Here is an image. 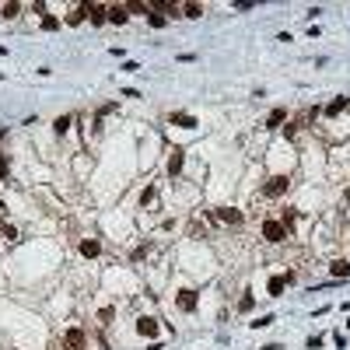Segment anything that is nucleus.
<instances>
[{"instance_id": "nucleus-1", "label": "nucleus", "mask_w": 350, "mask_h": 350, "mask_svg": "<svg viewBox=\"0 0 350 350\" xmlns=\"http://www.w3.org/2000/svg\"><path fill=\"white\" fill-rule=\"evenodd\" d=\"M263 238L277 245V242H284V238H287V228H284L280 221H263Z\"/></svg>"}, {"instance_id": "nucleus-2", "label": "nucleus", "mask_w": 350, "mask_h": 350, "mask_svg": "<svg viewBox=\"0 0 350 350\" xmlns=\"http://www.w3.org/2000/svg\"><path fill=\"white\" fill-rule=\"evenodd\" d=\"M287 186H291V179L287 175H273V179H270L266 186H263V193H266V196H284V193H287Z\"/></svg>"}, {"instance_id": "nucleus-3", "label": "nucleus", "mask_w": 350, "mask_h": 350, "mask_svg": "<svg viewBox=\"0 0 350 350\" xmlns=\"http://www.w3.org/2000/svg\"><path fill=\"white\" fill-rule=\"evenodd\" d=\"M175 305L182 308V312H196V291H189V287H182V291L175 294Z\"/></svg>"}, {"instance_id": "nucleus-4", "label": "nucleus", "mask_w": 350, "mask_h": 350, "mask_svg": "<svg viewBox=\"0 0 350 350\" xmlns=\"http://www.w3.org/2000/svg\"><path fill=\"white\" fill-rule=\"evenodd\" d=\"M63 343H67V350H84V329H67L63 333Z\"/></svg>"}, {"instance_id": "nucleus-5", "label": "nucleus", "mask_w": 350, "mask_h": 350, "mask_svg": "<svg viewBox=\"0 0 350 350\" xmlns=\"http://www.w3.org/2000/svg\"><path fill=\"white\" fill-rule=\"evenodd\" d=\"M137 333H140V336H147V340H154V336H158V319L140 315V319H137Z\"/></svg>"}, {"instance_id": "nucleus-6", "label": "nucleus", "mask_w": 350, "mask_h": 350, "mask_svg": "<svg viewBox=\"0 0 350 350\" xmlns=\"http://www.w3.org/2000/svg\"><path fill=\"white\" fill-rule=\"evenodd\" d=\"M84 7H88L91 25H105V21H109V7H105V4H84Z\"/></svg>"}, {"instance_id": "nucleus-7", "label": "nucleus", "mask_w": 350, "mask_h": 350, "mask_svg": "<svg viewBox=\"0 0 350 350\" xmlns=\"http://www.w3.org/2000/svg\"><path fill=\"white\" fill-rule=\"evenodd\" d=\"M172 126H182V130H196V116H189V112H172Z\"/></svg>"}, {"instance_id": "nucleus-8", "label": "nucleus", "mask_w": 350, "mask_h": 350, "mask_svg": "<svg viewBox=\"0 0 350 350\" xmlns=\"http://www.w3.org/2000/svg\"><path fill=\"white\" fill-rule=\"evenodd\" d=\"M109 21H112V25H126V21H130L126 4H112V7H109Z\"/></svg>"}, {"instance_id": "nucleus-9", "label": "nucleus", "mask_w": 350, "mask_h": 350, "mask_svg": "<svg viewBox=\"0 0 350 350\" xmlns=\"http://www.w3.org/2000/svg\"><path fill=\"white\" fill-rule=\"evenodd\" d=\"M214 217L224 221V224H242V210H235V207H221Z\"/></svg>"}, {"instance_id": "nucleus-10", "label": "nucleus", "mask_w": 350, "mask_h": 350, "mask_svg": "<svg viewBox=\"0 0 350 350\" xmlns=\"http://www.w3.org/2000/svg\"><path fill=\"white\" fill-rule=\"evenodd\" d=\"M294 280V273H284V277H270V294H273V298H280L284 294V287Z\"/></svg>"}, {"instance_id": "nucleus-11", "label": "nucleus", "mask_w": 350, "mask_h": 350, "mask_svg": "<svg viewBox=\"0 0 350 350\" xmlns=\"http://www.w3.org/2000/svg\"><path fill=\"white\" fill-rule=\"evenodd\" d=\"M182 165H186V154H182V147H175V151H172V158H168V175L175 179V175L182 172Z\"/></svg>"}, {"instance_id": "nucleus-12", "label": "nucleus", "mask_w": 350, "mask_h": 350, "mask_svg": "<svg viewBox=\"0 0 350 350\" xmlns=\"http://www.w3.org/2000/svg\"><path fill=\"white\" fill-rule=\"evenodd\" d=\"M98 252H102V245H98L95 238H84V242H81V256H88V259H95Z\"/></svg>"}, {"instance_id": "nucleus-13", "label": "nucleus", "mask_w": 350, "mask_h": 350, "mask_svg": "<svg viewBox=\"0 0 350 350\" xmlns=\"http://www.w3.org/2000/svg\"><path fill=\"white\" fill-rule=\"evenodd\" d=\"M84 18H88V7H84V4H77V7L67 14V25H81Z\"/></svg>"}, {"instance_id": "nucleus-14", "label": "nucleus", "mask_w": 350, "mask_h": 350, "mask_svg": "<svg viewBox=\"0 0 350 350\" xmlns=\"http://www.w3.org/2000/svg\"><path fill=\"white\" fill-rule=\"evenodd\" d=\"M329 273H333V277H343V280H347V277H350V263H347V259H336V263L329 266Z\"/></svg>"}, {"instance_id": "nucleus-15", "label": "nucleus", "mask_w": 350, "mask_h": 350, "mask_svg": "<svg viewBox=\"0 0 350 350\" xmlns=\"http://www.w3.org/2000/svg\"><path fill=\"white\" fill-rule=\"evenodd\" d=\"M284 119H287V112L284 109H273V112H270V119H266V130H277Z\"/></svg>"}, {"instance_id": "nucleus-16", "label": "nucleus", "mask_w": 350, "mask_h": 350, "mask_svg": "<svg viewBox=\"0 0 350 350\" xmlns=\"http://www.w3.org/2000/svg\"><path fill=\"white\" fill-rule=\"evenodd\" d=\"M347 105H350V98H343V95H340L336 102H329V105H326V116H340Z\"/></svg>"}, {"instance_id": "nucleus-17", "label": "nucleus", "mask_w": 350, "mask_h": 350, "mask_svg": "<svg viewBox=\"0 0 350 350\" xmlns=\"http://www.w3.org/2000/svg\"><path fill=\"white\" fill-rule=\"evenodd\" d=\"M126 11H130V14H144V18H147V14H151V4H144V0H130Z\"/></svg>"}, {"instance_id": "nucleus-18", "label": "nucleus", "mask_w": 350, "mask_h": 350, "mask_svg": "<svg viewBox=\"0 0 350 350\" xmlns=\"http://www.w3.org/2000/svg\"><path fill=\"white\" fill-rule=\"evenodd\" d=\"M0 14H4V18H18V14H21V4H18V0H11V4L0 7Z\"/></svg>"}, {"instance_id": "nucleus-19", "label": "nucleus", "mask_w": 350, "mask_h": 350, "mask_svg": "<svg viewBox=\"0 0 350 350\" xmlns=\"http://www.w3.org/2000/svg\"><path fill=\"white\" fill-rule=\"evenodd\" d=\"M147 21H151V28H165V25H168V18H165V14H158V11H151V14H147Z\"/></svg>"}, {"instance_id": "nucleus-20", "label": "nucleus", "mask_w": 350, "mask_h": 350, "mask_svg": "<svg viewBox=\"0 0 350 350\" xmlns=\"http://www.w3.org/2000/svg\"><path fill=\"white\" fill-rule=\"evenodd\" d=\"M182 14L186 18H203V7L200 4H182Z\"/></svg>"}, {"instance_id": "nucleus-21", "label": "nucleus", "mask_w": 350, "mask_h": 350, "mask_svg": "<svg viewBox=\"0 0 350 350\" xmlns=\"http://www.w3.org/2000/svg\"><path fill=\"white\" fill-rule=\"evenodd\" d=\"M70 123H74L70 116H60V119L53 123V130H56V133H67V130H70Z\"/></svg>"}, {"instance_id": "nucleus-22", "label": "nucleus", "mask_w": 350, "mask_h": 350, "mask_svg": "<svg viewBox=\"0 0 350 350\" xmlns=\"http://www.w3.org/2000/svg\"><path fill=\"white\" fill-rule=\"evenodd\" d=\"M238 308H242V312H252V308H256V298H252V291H245V298L238 301Z\"/></svg>"}, {"instance_id": "nucleus-23", "label": "nucleus", "mask_w": 350, "mask_h": 350, "mask_svg": "<svg viewBox=\"0 0 350 350\" xmlns=\"http://www.w3.org/2000/svg\"><path fill=\"white\" fill-rule=\"evenodd\" d=\"M42 28H46V32H56V28H60V18H53V14H42Z\"/></svg>"}, {"instance_id": "nucleus-24", "label": "nucleus", "mask_w": 350, "mask_h": 350, "mask_svg": "<svg viewBox=\"0 0 350 350\" xmlns=\"http://www.w3.org/2000/svg\"><path fill=\"white\" fill-rule=\"evenodd\" d=\"M0 235H4L7 242H14V238H18V228H14V224H4V228H0Z\"/></svg>"}, {"instance_id": "nucleus-25", "label": "nucleus", "mask_w": 350, "mask_h": 350, "mask_svg": "<svg viewBox=\"0 0 350 350\" xmlns=\"http://www.w3.org/2000/svg\"><path fill=\"white\" fill-rule=\"evenodd\" d=\"M112 319H116V312H112V308H102V312H98V322H102V326H109Z\"/></svg>"}, {"instance_id": "nucleus-26", "label": "nucleus", "mask_w": 350, "mask_h": 350, "mask_svg": "<svg viewBox=\"0 0 350 350\" xmlns=\"http://www.w3.org/2000/svg\"><path fill=\"white\" fill-rule=\"evenodd\" d=\"M266 326H273V315H259V319L252 322V329H266Z\"/></svg>"}, {"instance_id": "nucleus-27", "label": "nucleus", "mask_w": 350, "mask_h": 350, "mask_svg": "<svg viewBox=\"0 0 350 350\" xmlns=\"http://www.w3.org/2000/svg\"><path fill=\"white\" fill-rule=\"evenodd\" d=\"M151 200H154V186H147V189H144V193H140V203H144V207H147V203H151Z\"/></svg>"}, {"instance_id": "nucleus-28", "label": "nucleus", "mask_w": 350, "mask_h": 350, "mask_svg": "<svg viewBox=\"0 0 350 350\" xmlns=\"http://www.w3.org/2000/svg\"><path fill=\"white\" fill-rule=\"evenodd\" d=\"M235 7H238V11H252L256 4H252V0H235Z\"/></svg>"}, {"instance_id": "nucleus-29", "label": "nucleus", "mask_w": 350, "mask_h": 350, "mask_svg": "<svg viewBox=\"0 0 350 350\" xmlns=\"http://www.w3.org/2000/svg\"><path fill=\"white\" fill-rule=\"evenodd\" d=\"M7 172V158H4V154H0V175H4Z\"/></svg>"}, {"instance_id": "nucleus-30", "label": "nucleus", "mask_w": 350, "mask_h": 350, "mask_svg": "<svg viewBox=\"0 0 350 350\" xmlns=\"http://www.w3.org/2000/svg\"><path fill=\"white\" fill-rule=\"evenodd\" d=\"M259 350H280V347H277V343H266V347H259Z\"/></svg>"}]
</instances>
